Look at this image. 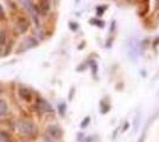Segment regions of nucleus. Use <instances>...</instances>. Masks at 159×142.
<instances>
[{
  "mask_svg": "<svg viewBox=\"0 0 159 142\" xmlns=\"http://www.w3.org/2000/svg\"><path fill=\"white\" fill-rule=\"evenodd\" d=\"M17 128H18V130L21 134L27 136H33L36 134V131H37V128H36L34 123L31 121H27V120H20V121H18Z\"/></svg>",
  "mask_w": 159,
  "mask_h": 142,
  "instance_id": "1",
  "label": "nucleus"
},
{
  "mask_svg": "<svg viewBox=\"0 0 159 142\" xmlns=\"http://www.w3.org/2000/svg\"><path fill=\"white\" fill-rule=\"evenodd\" d=\"M38 43H39L38 39H36L34 37H29V38L24 39V41L20 43V45L18 46V49H17V52H18V54L25 52V51L32 49V47H36L38 45Z\"/></svg>",
  "mask_w": 159,
  "mask_h": 142,
  "instance_id": "2",
  "label": "nucleus"
},
{
  "mask_svg": "<svg viewBox=\"0 0 159 142\" xmlns=\"http://www.w3.org/2000/svg\"><path fill=\"white\" fill-rule=\"evenodd\" d=\"M30 27V21L27 20L26 18L24 17H20L19 19L17 20V24H16V28L19 33H26L27 30Z\"/></svg>",
  "mask_w": 159,
  "mask_h": 142,
  "instance_id": "3",
  "label": "nucleus"
},
{
  "mask_svg": "<svg viewBox=\"0 0 159 142\" xmlns=\"http://www.w3.org/2000/svg\"><path fill=\"white\" fill-rule=\"evenodd\" d=\"M47 133L48 135L55 139V140H60L61 137L63 136V130L58 126H49L47 129Z\"/></svg>",
  "mask_w": 159,
  "mask_h": 142,
  "instance_id": "4",
  "label": "nucleus"
},
{
  "mask_svg": "<svg viewBox=\"0 0 159 142\" xmlns=\"http://www.w3.org/2000/svg\"><path fill=\"white\" fill-rule=\"evenodd\" d=\"M128 45H129V51H128L129 57L133 58V59L137 58L139 56V52H140V43L138 41H135V39H133Z\"/></svg>",
  "mask_w": 159,
  "mask_h": 142,
  "instance_id": "5",
  "label": "nucleus"
},
{
  "mask_svg": "<svg viewBox=\"0 0 159 142\" xmlns=\"http://www.w3.org/2000/svg\"><path fill=\"white\" fill-rule=\"evenodd\" d=\"M37 107H38L42 111H45V113H52L53 111L52 105H51L47 100H44V98H42V97H38V98H37Z\"/></svg>",
  "mask_w": 159,
  "mask_h": 142,
  "instance_id": "6",
  "label": "nucleus"
},
{
  "mask_svg": "<svg viewBox=\"0 0 159 142\" xmlns=\"http://www.w3.org/2000/svg\"><path fill=\"white\" fill-rule=\"evenodd\" d=\"M18 95L19 97L25 102H30L32 101V93L26 88H20L18 89Z\"/></svg>",
  "mask_w": 159,
  "mask_h": 142,
  "instance_id": "7",
  "label": "nucleus"
},
{
  "mask_svg": "<svg viewBox=\"0 0 159 142\" xmlns=\"http://www.w3.org/2000/svg\"><path fill=\"white\" fill-rule=\"evenodd\" d=\"M8 113V105L5 100L0 98V116H5Z\"/></svg>",
  "mask_w": 159,
  "mask_h": 142,
  "instance_id": "8",
  "label": "nucleus"
},
{
  "mask_svg": "<svg viewBox=\"0 0 159 142\" xmlns=\"http://www.w3.org/2000/svg\"><path fill=\"white\" fill-rule=\"evenodd\" d=\"M40 11L43 12V13H47L50 11V8H51V5H50V0H42V2H40Z\"/></svg>",
  "mask_w": 159,
  "mask_h": 142,
  "instance_id": "9",
  "label": "nucleus"
},
{
  "mask_svg": "<svg viewBox=\"0 0 159 142\" xmlns=\"http://www.w3.org/2000/svg\"><path fill=\"white\" fill-rule=\"evenodd\" d=\"M89 23L92 24V25H94V26H98L100 27V28H103L105 27V21L101 20V19H98V18H92L90 20H89Z\"/></svg>",
  "mask_w": 159,
  "mask_h": 142,
  "instance_id": "10",
  "label": "nucleus"
},
{
  "mask_svg": "<svg viewBox=\"0 0 159 142\" xmlns=\"http://www.w3.org/2000/svg\"><path fill=\"white\" fill-rule=\"evenodd\" d=\"M0 142H11V135L5 130H0Z\"/></svg>",
  "mask_w": 159,
  "mask_h": 142,
  "instance_id": "11",
  "label": "nucleus"
},
{
  "mask_svg": "<svg viewBox=\"0 0 159 142\" xmlns=\"http://www.w3.org/2000/svg\"><path fill=\"white\" fill-rule=\"evenodd\" d=\"M89 67L93 70V76L94 78H96V74H98V63L95 61H89Z\"/></svg>",
  "mask_w": 159,
  "mask_h": 142,
  "instance_id": "12",
  "label": "nucleus"
},
{
  "mask_svg": "<svg viewBox=\"0 0 159 142\" xmlns=\"http://www.w3.org/2000/svg\"><path fill=\"white\" fill-rule=\"evenodd\" d=\"M107 10V6H102V5H99V6L96 7V15L98 17H102L105 12H106Z\"/></svg>",
  "mask_w": 159,
  "mask_h": 142,
  "instance_id": "13",
  "label": "nucleus"
},
{
  "mask_svg": "<svg viewBox=\"0 0 159 142\" xmlns=\"http://www.w3.org/2000/svg\"><path fill=\"white\" fill-rule=\"evenodd\" d=\"M148 10H150L148 4H143V8L139 11V15H140V17H144V15H146V14L148 13Z\"/></svg>",
  "mask_w": 159,
  "mask_h": 142,
  "instance_id": "14",
  "label": "nucleus"
},
{
  "mask_svg": "<svg viewBox=\"0 0 159 142\" xmlns=\"http://www.w3.org/2000/svg\"><path fill=\"white\" fill-rule=\"evenodd\" d=\"M5 44H6V32H5V30H1L0 31V46H2Z\"/></svg>",
  "mask_w": 159,
  "mask_h": 142,
  "instance_id": "15",
  "label": "nucleus"
},
{
  "mask_svg": "<svg viewBox=\"0 0 159 142\" xmlns=\"http://www.w3.org/2000/svg\"><path fill=\"white\" fill-rule=\"evenodd\" d=\"M66 103H61L58 105V113H60L61 116L66 115Z\"/></svg>",
  "mask_w": 159,
  "mask_h": 142,
  "instance_id": "16",
  "label": "nucleus"
},
{
  "mask_svg": "<svg viewBox=\"0 0 159 142\" xmlns=\"http://www.w3.org/2000/svg\"><path fill=\"white\" fill-rule=\"evenodd\" d=\"M107 111H109V105L108 104H105V102H101V113L102 114H106Z\"/></svg>",
  "mask_w": 159,
  "mask_h": 142,
  "instance_id": "17",
  "label": "nucleus"
},
{
  "mask_svg": "<svg viewBox=\"0 0 159 142\" xmlns=\"http://www.w3.org/2000/svg\"><path fill=\"white\" fill-rule=\"evenodd\" d=\"M89 123H90V117H89V116H87V117H84V120L81 122V128L84 129Z\"/></svg>",
  "mask_w": 159,
  "mask_h": 142,
  "instance_id": "18",
  "label": "nucleus"
},
{
  "mask_svg": "<svg viewBox=\"0 0 159 142\" xmlns=\"http://www.w3.org/2000/svg\"><path fill=\"white\" fill-rule=\"evenodd\" d=\"M69 28H70L71 31H77V28H79V24H77V23H75V21H70V23H69Z\"/></svg>",
  "mask_w": 159,
  "mask_h": 142,
  "instance_id": "19",
  "label": "nucleus"
},
{
  "mask_svg": "<svg viewBox=\"0 0 159 142\" xmlns=\"http://www.w3.org/2000/svg\"><path fill=\"white\" fill-rule=\"evenodd\" d=\"M113 41H114V37H111V38H109V39H107L106 46H107V47H112Z\"/></svg>",
  "mask_w": 159,
  "mask_h": 142,
  "instance_id": "20",
  "label": "nucleus"
},
{
  "mask_svg": "<svg viewBox=\"0 0 159 142\" xmlns=\"http://www.w3.org/2000/svg\"><path fill=\"white\" fill-rule=\"evenodd\" d=\"M86 68H87L86 64H81V65H79V67L76 68V70H77V71H83V70H84Z\"/></svg>",
  "mask_w": 159,
  "mask_h": 142,
  "instance_id": "21",
  "label": "nucleus"
},
{
  "mask_svg": "<svg viewBox=\"0 0 159 142\" xmlns=\"http://www.w3.org/2000/svg\"><path fill=\"white\" fill-rule=\"evenodd\" d=\"M153 47H154V49H156V47L158 46L159 45V37H157V38H156V39H154V41H153Z\"/></svg>",
  "mask_w": 159,
  "mask_h": 142,
  "instance_id": "22",
  "label": "nucleus"
},
{
  "mask_svg": "<svg viewBox=\"0 0 159 142\" xmlns=\"http://www.w3.org/2000/svg\"><path fill=\"white\" fill-rule=\"evenodd\" d=\"M5 17V12H4V8L0 5V18H4Z\"/></svg>",
  "mask_w": 159,
  "mask_h": 142,
  "instance_id": "23",
  "label": "nucleus"
},
{
  "mask_svg": "<svg viewBox=\"0 0 159 142\" xmlns=\"http://www.w3.org/2000/svg\"><path fill=\"white\" fill-rule=\"evenodd\" d=\"M144 140H145V131L141 134V136H140V139H139V141L138 142H144Z\"/></svg>",
  "mask_w": 159,
  "mask_h": 142,
  "instance_id": "24",
  "label": "nucleus"
},
{
  "mask_svg": "<svg viewBox=\"0 0 159 142\" xmlns=\"http://www.w3.org/2000/svg\"><path fill=\"white\" fill-rule=\"evenodd\" d=\"M74 94H75V88H73V89H71V93H70V94H69V100H71V98H73Z\"/></svg>",
  "mask_w": 159,
  "mask_h": 142,
  "instance_id": "25",
  "label": "nucleus"
},
{
  "mask_svg": "<svg viewBox=\"0 0 159 142\" xmlns=\"http://www.w3.org/2000/svg\"><path fill=\"white\" fill-rule=\"evenodd\" d=\"M115 24H116V23L113 20L112 21V26H111V33H112L113 31H114V28H115Z\"/></svg>",
  "mask_w": 159,
  "mask_h": 142,
  "instance_id": "26",
  "label": "nucleus"
},
{
  "mask_svg": "<svg viewBox=\"0 0 159 142\" xmlns=\"http://www.w3.org/2000/svg\"><path fill=\"white\" fill-rule=\"evenodd\" d=\"M128 127H129V124H128V123H125V126H124V129H122V130H126V129H128Z\"/></svg>",
  "mask_w": 159,
  "mask_h": 142,
  "instance_id": "27",
  "label": "nucleus"
},
{
  "mask_svg": "<svg viewBox=\"0 0 159 142\" xmlns=\"http://www.w3.org/2000/svg\"><path fill=\"white\" fill-rule=\"evenodd\" d=\"M156 8H159V0H156Z\"/></svg>",
  "mask_w": 159,
  "mask_h": 142,
  "instance_id": "28",
  "label": "nucleus"
},
{
  "mask_svg": "<svg viewBox=\"0 0 159 142\" xmlns=\"http://www.w3.org/2000/svg\"><path fill=\"white\" fill-rule=\"evenodd\" d=\"M140 1H141L143 4H148V1H150V0H140Z\"/></svg>",
  "mask_w": 159,
  "mask_h": 142,
  "instance_id": "29",
  "label": "nucleus"
},
{
  "mask_svg": "<svg viewBox=\"0 0 159 142\" xmlns=\"http://www.w3.org/2000/svg\"><path fill=\"white\" fill-rule=\"evenodd\" d=\"M1 52H2V49H1V47H0V56H1V54H1Z\"/></svg>",
  "mask_w": 159,
  "mask_h": 142,
  "instance_id": "30",
  "label": "nucleus"
},
{
  "mask_svg": "<svg viewBox=\"0 0 159 142\" xmlns=\"http://www.w3.org/2000/svg\"><path fill=\"white\" fill-rule=\"evenodd\" d=\"M75 1H76V2H79V1H80V0H75Z\"/></svg>",
  "mask_w": 159,
  "mask_h": 142,
  "instance_id": "31",
  "label": "nucleus"
},
{
  "mask_svg": "<svg viewBox=\"0 0 159 142\" xmlns=\"http://www.w3.org/2000/svg\"><path fill=\"white\" fill-rule=\"evenodd\" d=\"M158 18H159V14H158Z\"/></svg>",
  "mask_w": 159,
  "mask_h": 142,
  "instance_id": "32",
  "label": "nucleus"
}]
</instances>
